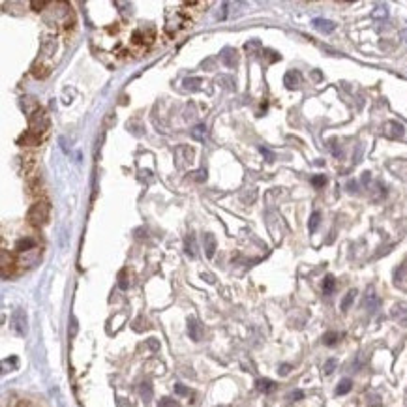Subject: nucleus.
<instances>
[{"label": "nucleus", "instance_id": "obj_27", "mask_svg": "<svg viewBox=\"0 0 407 407\" xmlns=\"http://www.w3.org/2000/svg\"><path fill=\"white\" fill-rule=\"evenodd\" d=\"M30 6L34 8V10H36V12H40V10H42V8H45L47 6V2H38V0H32V2H30Z\"/></svg>", "mask_w": 407, "mask_h": 407}, {"label": "nucleus", "instance_id": "obj_26", "mask_svg": "<svg viewBox=\"0 0 407 407\" xmlns=\"http://www.w3.org/2000/svg\"><path fill=\"white\" fill-rule=\"evenodd\" d=\"M195 175H197V177H195V180H197V182H205V180H207V169H199Z\"/></svg>", "mask_w": 407, "mask_h": 407}, {"label": "nucleus", "instance_id": "obj_22", "mask_svg": "<svg viewBox=\"0 0 407 407\" xmlns=\"http://www.w3.org/2000/svg\"><path fill=\"white\" fill-rule=\"evenodd\" d=\"M158 407H180V405H179V401H175L173 398H162L160 403H158Z\"/></svg>", "mask_w": 407, "mask_h": 407}, {"label": "nucleus", "instance_id": "obj_5", "mask_svg": "<svg viewBox=\"0 0 407 407\" xmlns=\"http://www.w3.org/2000/svg\"><path fill=\"white\" fill-rule=\"evenodd\" d=\"M15 250L19 251V253H29V251L36 250V240H34V238H30V236L19 238V240L15 242Z\"/></svg>", "mask_w": 407, "mask_h": 407}, {"label": "nucleus", "instance_id": "obj_14", "mask_svg": "<svg viewBox=\"0 0 407 407\" xmlns=\"http://www.w3.org/2000/svg\"><path fill=\"white\" fill-rule=\"evenodd\" d=\"M203 83L199 77H192V79H184V88L188 90H199V85Z\"/></svg>", "mask_w": 407, "mask_h": 407}, {"label": "nucleus", "instance_id": "obj_31", "mask_svg": "<svg viewBox=\"0 0 407 407\" xmlns=\"http://www.w3.org/2000/svg\"><path fill=\"white\" fill-rule=\"evenodd\" d=\"M302 398V392H293L291 394V400H300Z\"/></svg>", "mask_w": 407, "mask_h": 407}, {"label": "nucleus", "instance_id": "obj_20", "mask_svg": "<svg viewBox=\"0 0 407 407\" xmlns=\"http://www.w3.org/2000/svg\"><path fill=\"white\" fill-rule=\"evenodd\" d=\"M332 289H334V278H332V276H327L325 282H323V291H325V293H332Z\"/></svg>", "mask_w": 407, "mask_h": 407}, {"label": "nucleus", "instance_id": "obj_17", "mask_svg": "<svg viewBox=\"0 0 407 407\" xmlns=\"http://www.w3.org/2000/svg\"><path fill=\"white\" fill-rule=\"evenodd\" d=\"M351 386H353L351 379H343L342 383L338 385V388H336V394H347L351 390Z\"/></svg>", "mask_w": 407, "mask_h": 407}, {"label": "nucleus", "instance_id": "obj_10", "mask_svg": "<svg viewBox=\"0 0 407 407\" xmlns=\"http://www.w3.org/2000/svg\"><path fill=\"white\" fill-rule=\"evenodd\" d=\"M184 248H186V255H190V257H195V236L190 233V235L186 236V244H184Z\"/></svg>", "mask_w": 407, "mask_h": 407}, {"label": "nucleus", "instance_id": "obj_7", "mask_svg": "<svg viewBox=\"0 0 407 407\" xmlns=\"http://www.w3.org/2000/svg\"><path fill=\"white\" fill-rule=\"evenodd\" d=\"M284 85L287 86V88H297V86L300 85V73L295 72V70H291V72H287L286 75H284Z\"/></svg>", "mask_w": 407, "mask_h": 407}, {"label": "nucleus", "instance_id": "obj_24", "mask_svg": "<svg viewBox=\"0 0 407 407\" xmlns=\"http://www.w3.org/2000/svg\"><path fill=\"white\" fill-rule=\"evenodd\" d=\"M118 286H120V289H128L129 287V282L126 280V270H122L118 274Z\"/></svg>", "mask_w": 407, "mask_h": 407}, {"label": "nucleus", "instance_id": "obj_18", "mask_svg": "<svg viewBox=\"0 0 407 407\" xmlns=\"http://www.w3.org/2000/svg\"><path fill=\"white\" fill-rule=\"evenodd\" d=\"M47 73H49V70H47L45 66H38L36 64L34 68H32V75H34V77H38V79H43Z\"/></svg>", "mask_w": 407, "mask_h": 407}, {"label": "nucleus", "instance_id": "obj_32", "mask_svg": "<svg viewBox=\"0 0 407 407\" xmlns=\"http://www.w3.org/2000/svg\"><path fill=\"white\" fill-rule=\"evenodd\" d=\"M347 188H349L351 192H355V190H357V182H349V184H347Z\"/></svg>", "mask_w": 407, "mask_h": 407}, {"label": "nucleus", "instance_id": "obj_11", "mask_svg": "<svg viewBox=\"0 0 407 407\" xmlns=\"http://www.w3.org/2000/svg\"><path fill=\"white\" fill-rule=\"evenodd\" d=\"M257 388L261 392H272L276 388V383L270 381V379H259L257 381Z\"/></svg>", "mask_w": 407, "mask_h": 407}, {"label": "nucleus", "instance_id": "obj_6", "mask_svg": "<svg viewBox=\"0 0 407 407\" xmlns=\"http://www.w3.org/2000/svg\"><path fill=\"white\" fill-rule=\"evenodd\" d=\"M188 334H190V338L195 340V342H199L201 340V325H199V321L193 319V317L188 319Z\"/></svg>", "mask_w": 407, "mask_h": 407}, {"label": "nucleus", "instance_id": "obj_21", "mask_svg": "<svg viewBox=\"0 0 407 407\" xmlns=\"http://www.w3.org/2000/svg\"><path fill=\"white\" fill-rule=\"evenodd\" d=\"M338 338H340V334H338V332H329V334H325L323 342L327 343V345H334V343L338 342Z\"/></svg>", "mask_w": 407, "mask_h": 407}, {"label": "nucleus", "instance_id": "obj_12", "mask_svg": "<svg viewBox=\"0 0 407 407\" xmlns=\"http://www.w3.org/2000/svg\"><path fill=\"white\" fill-rule=\"evenodd\" d=\"M192 137L195 139V141H205V137H207V128H205V124L195 126V128L192 129Z\"/></svg>", "mask_w": 407, "mask_h": 407}, {"label": "nucleus", "instance_id": "obj_19", "mask_svg": "<svg viewBox=\"0 0 407 407\" xmlns=\"http://www.w3.org/2000/svg\"><path fill=\"white\" fill-rule=\"evenodd\" d=\"M141 396L145 398V401H149L152 398V386H150V383H143L141 385Z\"/></svg>", "mask_w": 407, "mask_h": 407}, {"label": "nucleus", "instance_id": "obj_25", "mask_svg": "<svg viewBox=\"0 0 407 407\" xmlns=\"http://www.w3.org/2000/svg\"><path fill=\"white\" fill-rule=\"evenodd\" d=\"M175 392L179 394V396H188V394H190V390H188L184 385H175Z\"/></svg>", "mask_w": 407, "mask_h": 407}, {"label": "nucleus", "instance_id": "obj_13", "mask_svg": "<svg viewBox=\"0 0 407 407\" xmlns=\"http://www.w3.org/2000/svg\"><path fill=\"white\" fill-rule=\"evenodd\" d=\"M244 49L248 51L250 55H253V57H255V55L259 53V49H261V42H259V40H250V42H246Z\"/></svg>", "mask_w": 407, "mask_h": 407}, {"label": "nucleus", "instance_id": "obj_3", "mask_svg": "<svg viewBox=\"0 0 407 407\" xmlns=\"http://www.w3.org/2000/svg\"><path fill=\"white\" fill-rule=\"evenodd\" d=\"M220 58H222V62L227 68H236L238 66V51L233 49V47H225L220 53Z\"/></svg>", "mask_w": 407, "mask_h": 407}, {"label": "nucleus", "instance_id": "obj_9", "mask_svg": "<svg viewBox=\"0 0 407 407\" xmlns=\"http://www.w3.org/2000/svg\"><path fill=\"white\" fill-rule=\"evenodd\" d=\"M205 250H207V257L212 259L216 253V238L212 233H207L205 235Z\"/></svg>", "mask_w": 407, "mask_h": 407}, {"label": "nucleus", "instance_id": "obj_4", "mask_svg": "<svg viewBox=\"0 0 407 407\" xmlns=\"http://www.w3.org/2000/svg\"><path fill=\"white\" fill-rule=\"evenodd\" d=\"M12 323H14V329L17 334H25L27 332V315L23 314V310H17L14 315H12Z\"/></svg>", "mask_w": 407, "mask_h": 407}, {"label": "nucleus", "instance_id": "obj_23", "mask_svg": "<svg viewBox=\"0 0 407 407\" xmlns=\"http://www.w3.org/2000/svg\"><path fill=\"white\" fill-rule=\"evenodd\" d=\"M312 184H314L315 188H321V186L327 184V177H325V175H315L314 179H312Z\"/></svg>", "mask_w": 407, "mask_h": 407}, {"label": "nucleus", "instance_id": "obj_2", "mask_svg": "<svg viewBox=\"0 0 407 407\" xmlns=\"http://www.w3.org/2000/svg\"><path fill=\"white\" fill-rule=\"evenodd\" d=\"M29 128H30L29 129L30 133H34V135L38 137L47 131V128H49V118H47V114H45V111H43L42 107H36L30 113Z\"/></svg>", "mask_w": 407, "mask_h": 407}, {"label": "nucleus", "instance_id": "obj_28", "mask_svg": "<svg viewBox=\"0 0 407 407\" xmlns=\"http://www.w3.org/2000/svg\"><path fill=\"white\" fill-rule=\"evenodd\" d=\"M259 150H261V154H263V156L268 158V162H272V160H274V154H272V152H270V150H268V149H264V147H261V149H259Z\"/></svg>", "mask_w": 407, "mask_h": 407}, {"label": "nucleus", "instance_id": "obj_33", "mask_svg": "<svg viewBox=\"0 0 407 407\" xmlns=\"http://www.w3.org/2000/svg\"><path fill=\"white\" fill-rule=\"evenodd\" d=\"M280 371H282V373H284V375H286L287 371H289V366H282V368H280Z\"/></svg>", "mask_w": 407, "mask_h": 407}, {"label": "nucleus", "instance_id": "obj_34", "mask_svg": "<svg viewBox=\"0 0 407 407\" xmlns=\"http://www.w3.org/2000/svg\"><path fill=\"white\" fill-rule=\"evenodd\" d=\"M373 407H381V405H373Z\"/></svg>", "mask_w": 407, "mask_h": 407}, {"label": "nucleus", "instance_id": "obj_30", "mask_svg": "<svg viewBox=\"0 0 407 407\" xmlns=\"http://www.w3.org/2000/svg\"><path fill=\"white\" fill-rule=\"evenodd\" d=\"M149 345H150V349H154V351L158 349V342H156V340H149Z\"/></svg>", "mask_w": 407, "mask_h": 407}, {"label": "nucleus", "instance_id": "obj_16", "mask_svg": "<svg viewBox=\"0 0 407 407\" xmlns=\"http://www.w3.org/2000/svg\"><path fill=\"white\" fill-rule=\"evenodd\" d=\"M319 222H321V214H319V212H314V214H312V218H310V223H308L310 233H314L315 229L319 227Z\"/></svg>", "mask_w": 407, "mask_h": 407}, {"label": "nucleus", "instance_id": "obj_8", "mask_svg": "<svg viewBox=\"0 0 407 407\" xmlns=\"http://www.w3.org/2000/svg\"><path fill=\"white\" fill-rule=\"evenodd\" d=\"M314 27L319 32H325V34H329V32H332L336 29V25L332 21H329V19H314Z\"/></svg>", "mask_w": 407, "mask_h": 407}, {"label": "nucleus", "instance_id": "obj_29", "mask_svg": "<svg viewBox=\"0 0 407 407\" xmlns=\"http://www.w3.org/2000/svg\"><path fill=\"white\" fill-rule=\"evenodd\" d=\"M334 366H336V360H329V362L325 364V373H332Z\"/></svg>", "mask_w": 407, "mask_h": 407}, {"label": "nucleus", "instance_id": "obj_15", "mask_svg": "<svg viewBox=\"0 0 407 407\" xmlns=\"http://www.w3.org/2000/svg\"><path fill=\"white\" fill-rule=\"evenodd\" d=\"M355 295H357V291L355 289H351L349 293L345 295V299L342 300V310L345 312V310H349V306L353 304V300H355Z\"/></svg>", "mask_w": 407, "mask_h": 407}, {"label": "nucleus", "instance_id": "obj_1", "mask_svg": "<svg viewBox=\"0 0 407 407\" xmlns=\"http://www.w3.org/2000/svg\"><path fill=\"white\" fill-rule=\"evenodd\" d=\"M49 212H51L49 203H47V201H38V203H34V205L29 208V214H27L29 223L34 225V227H42V225H45L47 220H49Z\"/></svg>", "mask_w": 407, "mask_h": 407}]
</instances>
